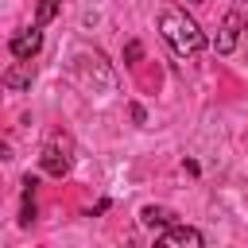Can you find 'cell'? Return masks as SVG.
<instances>
[{"mask_svg": "<svg viewBox=\"0 0 248 248\" xmlns=\"http://www.w3.org/2000/svg\"><path fill=\"white\" fill-rule=\"evenodd\" d=\"M194 4H202V0H194Z\"/></svg>", "mask_w": 248, "mask_h": 248, "instance_id": "obj_10", "label": "cell"}, {"mask_svg": "<svg viewBox=\"0 0 248 248\" xmlns=\"http://www.w3.org/2000/svg\"><path fill=\"white\" fill-rule=\"evenodd\" d=\"M31 78H35V66H31V58H16L8 70H4V89H12V93H19V89H31Z\"/></svg>", "mask_w": 248, "mask_h": 248, "instance_id": "obj_4", "label": "cell"}, {"mask_svg": "<svg viewBox=\"0 0 248 248\" xmlns=\"http://www.w3.org/2000/svg\"><path fill=\"white\" fill-rule=\"evenodd\" d=\"M155 244H163V248H202L205 236H202L194 225H174V221H170L167 229H159Z\"/></svg>", "mask_w": 248, "mask_h": 248, "instance_id": "obj_2", "label": "cell"}, {"mask_svg": "<svg viewBox=\"0 0 248 248\" xmlns=\"http://www.w3.org/2000/svg\"><path fill=\"white\" fill-rule=\"evenodd\" d=\"M140 58H143V46H140V43L132 39V43L124 46V62H140Z\"/></svg>", "mask_w": 248, "mask_h": 248, "instance_id": "obj_9", "label": "cell"}, {"mask_svg": "<svg viewBox=\"0 0 248 248\" xmlns=\"http://www.w3.org/2000/svg\"><path fill=\"white\" fill-rule=\"evenodd\" d=\"M159 31H163L167 46H170L174 54H182V58H194V54L205 50V31H202L198 19L186 16L182 8H167V12L159 16Z\"/></svg>", "mask_w": 248, "mask_h": 248, "instance_id": "obj_1", "label": "cell"}, {"mask_svg": "<svg viewBox=\"0 0 248 248\" xmlns=\"http://www.w3.org/2000/svg\"><path fill=\"white\" fill-rule=\"evenodd\" d=\"M8 50H12V58H35V54L43 50V31H39V23L27 27V31H16V35L8 39Z\"/></svg>", "mask_w": 248, "mask_h": 248, "instance_id": "obj_3", "label": "cell"}, {"mask_svg": "<svg viewBox=\"0 0 248 248\" xmlns=\"http://www.w3.org/2000/svg\"><path fill=\"white\" fill-rule=\"evenodd\" d=\"M39 163H43V170H46V174H54V178H66V174H70V155H66V151H58V147H43Z\"/></svg>", "mask_w": 248, "mask_h": 248, "instance_id": "obj_6", "label": "cell"}, {"mask_svg": "<svg viewBox=\"0 0 248 248\" xmlns=\"http://www.w3.org/2000/svg\"><path fill=\"white\" fill-rule=\"evenodd\" d=\"M140 221H143L147 229H167V225L174 221V213L163 209V205H143V209H140Z\"/></svg>", "mask_w": 248, "mask_h": 248, "instance_id": "obj_7", "label": "cell"}, {"mask_svg": "<svg viewBox=\"0 0 248 248\" xmlns=\"http://www.w3.org/2000/svg\"><path fill=\"white\" fill-rule=\"evenodd\" d=\"M58 8H62V0H39V8H35V23L46 27V23L58 16Z\"/></svg>", "mask_w": 248, "mask_h": 248, "instance_id": "obj_8", "label": "cell"}, {"mask_svg": "<svg viewBox=\"0 0 248 248\" xmlns=\"http://www.w3.org/2000/svg\"><path fill=\"white\" fill-rule=\"evenodd\" d=\"M240 23H244V12H229V16H225V23H221V31H217V39H213L217 54H232L236 35H240Z\"/></svg>", "mask_w": 248, "mask_h": 248, "instance_id": "obj_5", "label": "cell"}]
</instances>
